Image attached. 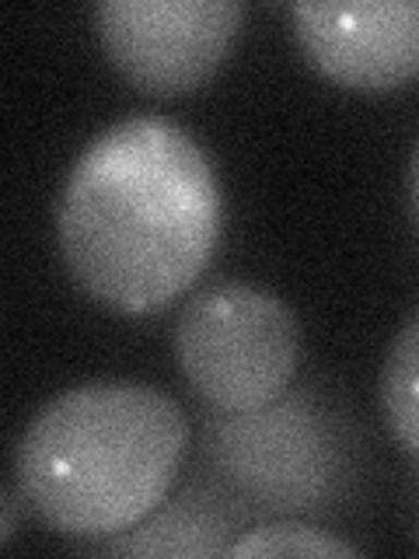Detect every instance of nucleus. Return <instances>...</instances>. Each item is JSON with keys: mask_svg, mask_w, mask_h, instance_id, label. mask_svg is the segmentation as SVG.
<instances>
[{"mask_svg": "<svg viewBox=\"0 0 419 559\" xmlns=\"http://www.w3.org/2000/svg\"><path fill=\"white\" fill-rule=\"evenodd\" d=\"M301 332L290 305L266 287L224 280L189 297L175 322V360L220 413H262L290 389Z\"/></svg>", "mask_w": 419, "mask_h": 559, "instance_id": "obj_3", "label": "nucleus"}, {"mask_svg": "<svg viewBox=\"0 0 419 559\" xmlns=\"http://www.w3.org/2000/svg\"><path fill=\"white\" fill-rule=\"evenodd\" d=\"M409 197H412V210H416V221H419V140L412 147V165H409Z\"/></svg>", "mask_w": 419, "mask_h": 559, "instance_id": "obj_9", "label": "nucleus"}, {"mask_svg": "<svg viewBox=\"0 0 419 559\" xmlns=\"http://www.w3.org/2000/svg\"><path fill=\"white\" fill-rule=\"evenodd\" d=\"M381 406L398 441L419 454V308L398 329L384 357Z\"/></svg>", "mask_w": 419, "mask_h": 559, "instance_id": "obj_6", "label": "nucleus"}, {"mask_svg": "<svg viewBox=\"0 0 419 559\" xmlns=\"http://www.w3.org/2000/svg\"><path fill=\"white\" fill-rule=\"evenodd\" d=\"M308 60L354 92H388L419 78V0H297Z\"/></svg>", "mask_w": 419, "mask_h": 559, "instance_id": "obj_5", "label": "nucleus"}, {"mask_svg": "<svg viewBox=\"0 0 419 559\" xmlns=\"http://www.w3.org/2000/svg\"><path fill=\"white\" fill-rule=\"evenodd\" d=\"M95 28L130 84L151 95H185L227 60L238 28V0H101Z\"/></svg>", "mask_w": 419, "mask_h": 559, "instance_id": "obj_4", "label": "nucleus"}, {"mask_svg": "<svg viewBox=\"0 0 419 559\" xmlns=\"http://www.w3.org/2000/svg\"><path fill=\"white\" fill-rule=\"evenodd\" d=\"M227 556H357V549L308 524H262L244 532Z\"/></svg>", "mask_w": 419, "mask_h": 559, "instance_id": "obj_7", "label": "nucleus"}, {"mask_svg": "<svg viewBox=\"0 0 419 559\" xmlns=\"http://www.w3.org/2000/svg\"><path fill=\"white\" fill-rule=\"evenodd\" d=\"M14 489H4V524H0V542H11V535H14Z\"/></svg>", "mask_w": 419, "mask_h": 559, "instance_id": "obj_8", "label": "nucleus"}, {"mask_svg": "<svg viewBox=\"0 0 419 559\" xmlns=\"http://www.w3.org/2000/svg\"><path fill=\"white\" fill-rule=\"evenodd\" d=\"M217 175L196 136L165 116L101 130L67 175L57 238L74 284L119 314H154L214 259Z\"/></svg>", "mask_w": 419, "mask_h": 559, "instance_id": "obj_1", "label": "nucleus"}, {"mask_svg": "<svg viewBox=\"0 0 419 559\" xmlns=\"http://www.w3.org/2000/svg\"><path fill=\"white\" fill-rule=\"evenodd\" d=\"M189 419L144 381H87L28 419L14 483L63 535L105 538L144 521L179 476Z\"/></svg>", "mask_w": 419, "mask_h": 559, "instance_id": "obj_2", "label": "nucleus"}]
</instances>
